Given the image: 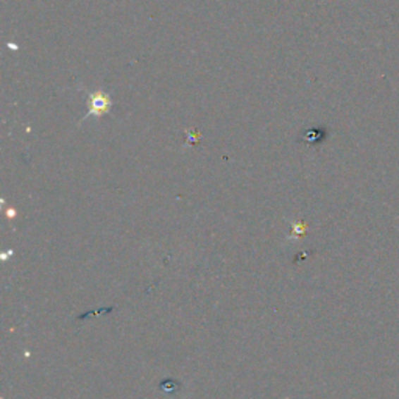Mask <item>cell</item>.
<instances>
[{
    "mask_svg": "<svg viewBox=\"0 0 399 399\" xmlns=\"http://www.w3.org/2000/svg\"><path fill=\"white\" fill-rule=\"evenodd\" d=\"M111 106V99L109 95L97 91L91 95V111L87 113V116H103L108 113V109Z\"/></svg>",
    "mask_w": 399,
    "mask_h": 399,
    "instance_id": "1",
    "label": "cell"
}]
</instances>
